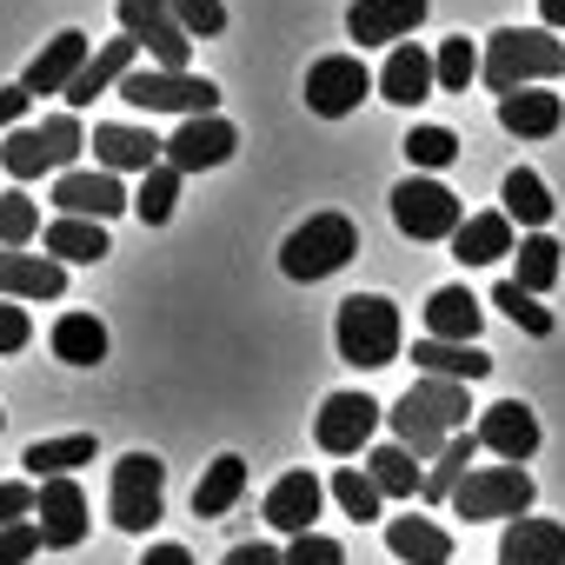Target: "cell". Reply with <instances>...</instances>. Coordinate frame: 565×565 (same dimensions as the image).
<instances>
[{"mask_svg": "<svg viewBox=\"0 0 565 565\" xmlns=\"http://www.w3.org/2000/svg\"><path fill=\"white\" fill-rule=\"evenodd\" d=\"M466 413H472L466 386H452V380H413L399 393V406L386 413V426H393V446H406L413 459H439L446 439L466 433Z\"/></svg>", "mask_w": 565, "mask_h": 565, "instance_id": "obj_1", "label": "cell"}, {"mask_svg": "<svg viewBox=\"0 0 565 565\" xmlns=\"http://www.w3.org/2000/svg\"><path fill=\"white\" fill-rule=\"evenodd\" d=\"M479 81L499 100L519 94V87H539V81H565V41H552V28H499L486 41Z\"/></svg>", "mask_w": 565, "mask_h": 565, "instance_id": "obj_2", "label": "cell"}, {"mask_svg": "<svg viewBox=\"0 0 565 565\" xmlns=\"http://www.w3.org/2000/svg\"><path fill=\"white\" fill-rule=\"evenodd\" d=\"M399 307L386 300V294H353V300H340V320H333V347H340V360L347 366H366V373H380V366H393L399 360Z\"/></svg>", "mask_w": 565, "mask_h": 565, "instance_id": "obj_3", "label": "cell"}, {"mask_svg": "<svg viewBox=\"0 0 565 565\" xmlns=\"http://www.w3.org/2000/svg\"><path fill=\"white\" fill-rule=\"evenodd\" d=\"M81 147H87L81 120L74 114H47L41 127H14L8 140H0V167H8L14 180H41V173L61 180V173H74Z\"/></svg>", "mask_w": 565, "mask_h": 565, "instance_id": "obj_4", "label": "cell"}, {"mask_svg": "<svg viewBox=\"0 0 565 565\" xmlns=\"http://www.w3.org/2000/svg\"><path fill=\"white\" fill-rule=\"evenodd\" d=\"M360 253V226L347 220V213H313L307 226H294L287 233V246H279V266H287V279H327V273H340L347 259Z\"/></svg>", "mask_w": 565, "mask_h": 565, "instance_id": "obj_5", "label": "cell"}, {"mask_svg": "<svg viewBox=\"0 0 565 565\" xmlns=\"http://www.w3.org/2000/svg\"><path fill=\"white\" fill-rule=\"evenodd\" d=\"M107 512H114L120 532H147V525H160V512H167V466H160L153 452H127V459H114Z\"/></svg>", "mask_w": 565, "mask_h": 565, "instance_id": "obj_6", "label": "cell"}, {"mask_svg": "<svg viewBox=\"0 0 565 565\" xmlns=\"http://www.w3.org/2000/svg\"><path fill=\"white\" fill-rule=\"evenodd\" d=\"M452 512L466 519V525H479V519H525L532 512V472L525 466H472L466 472V486L452 492Z\"/></svg>", "mask_w": 565, "mask_h": 565, "instance_id": "obj_7", "label": "cell"}, {"mask_svg": "<svg viewBox=\"0 0 565 565\" xmlns=\"http://www.w3.org/2000/svg\"><path fill=\"white\" fill-rule=\"evenodd\" d=\"M120 100H134L140 114H180V120H200L220 107V87L206 74H160V67H134L120 81Z\"/></svg>", "mask_w": 565, "mask_h": 565, "instance_id": "obj_8", "label": "cell"}, {"mask_svg": "<svg viewBox=\"0 0 565 565\" xmlns=\"http://www.w3.org/2000/svg\"><path fill=\"white\" fill-rule=\"evenodd\" d=\"M393 220H399L406 239H452V233L466 226V206H459V193L439 186L433 173H406V180L393 186Z\"/></svg>", "mask_w": 565, "mask_h": 565, "instance_id": "obj_9", "label": "cell"}, {"mask_svg": "<svg viewBox=\"0 0 565 565\" xmlns=\"http://www.w3.org/2000/svg\"><path fill=\"white\" fill-rule=\"evenodd\" d=\"M120 34L140 41L160 74H193V34L173 21V0H120Z\"/></svg>", "mask_w": 565, "mask_h": 565, "instance_id": "obj_10", "label": "cell"}, {"mask_svg": "<svg viewBox=\"0 0 565 565\" xmlns=\"http://www.w3.org/2000/svg\"><path fill=\"white\" fill-rule=\"evenodd\" d=\"M373 87H380V81L366 74L360 54H327V61H313V74H307V107H313L320 120H347Z\"/></svg>", "mask_w": 565, "mask_h": 565, "instance_id": "obj_11", "label": "cell"}, {"mask_svg": "<svg viewBox=\"0 0 565 565\" xmlns=\"http://www.w3.org/2000/svg\"><path fill=\"white\" fill-rule=\"evenodd\" d=\"M380 399H366V393H327V406H320V419H313V439H320V452H333V459H353L373 433H380Z\"/></svg>", "mask_w": 565, "mask_h": 565, "instance_id": "obj_12", "label": "cell"}, {"mask_svg": "<svg viewBox=\"0 0 565 565\" xmlns=\"http://www.w3.org/2000/svg\"><path fill=\"white\" fill-rule=\"evenodd\" d=\"M54 206L61 213H74V220H120V213H134V193L120 186V173H107V167H74V173H61L54 180Z\"/></svg>", "mask_w": 565, "mask_h": 565, "instance_id": "obj_13", "label": "cell"}, {"mask_svg": "<svg viewBox=\"0 0 565 565\" xmlns=\"http://www.w3.org/2000/svg\"><path fill=\"white\" fill-rule=\"evenodd\" d=\"M233 147H239L233 120L200 114V120H180V127H173V140H167V167H180V173H206V167H226Z\"/></svg>", "mask_w": 565, "mask_h": 565, "instance_id": "obj_14", "label": "cell"}, {"mask_svg": "<svg viewBox=\"0 0 565 565\" xmlns=\"http://www.w3.org/2000/svg\"><path fill=\"white\" fill-rule=\"evenodd\" d=\"M433 0H353L347 8V34L360 47H399L419 21H426Z\"/></svg>", "mask_w": 565, "mask_h": 565, "instance_id": "obj_15", "label": "cell"}, {"mask_svg": "<svg viewBox=\"0 0 565 565\" xmlns=\"http://www.w3.org/2000/svg\"><path fill=\"white\" fill-rule=\"evenodd\" d=\"M94 61V41L81 34V28H67V34H54L34 61H28V74H21V87L41 100V94H67L74 81H81V67Z\"/></svg>", "mask_w": 565, "mask_h": 565, "instance_id": "obj_16", "label": "cell"}, {"mask_svg": "<svg viewBox=\"0 0 565 565\" xmlns=\"http://www.w3.org/2000/svg\"><path fill=\"white\" fill-rule=\"evenodd\" d=\"M94 160L107 167V173H153L160 160H167V140L153 134V127H120V120H107V127H94Z\"/></svg>", "mask_w": 565, "mask_h": 565, "instance_id": "obj_17", "label": "cell"}, {"mask_svg": "<svg viewBox=\"0 0 565 565\" xmlns=\"http://www.w3.org/2000/svg\"><path fill=\"white\" fill-rule=\"evenodd\" d=\"M472 433H479V446L499 452L505 466H525V459L539 452V419H532L525 399H499V406H486Z\"/></svg>", "mask_w": 565, "mask_h": 565, "instance_id": "obj_18", "label": "cell"}, {"mask_svg": "<svg viewBox=\"0 0 565 565\" xmlns=\"http://www.w3.org/2000/svg\"><path fill=\"white\" fill-rule=\"evenodd\" d=\"M34 525H41V545H47V552L81 545V539H87V492H81L74 479H41V512H34Z\"/></svg>", "mask_w": 565, "mask_h": 565, "instance_id": "obj_19", "label": "cell"}, {"mask_svg": "<svg viewBox=\"0 0 565 565\" xmlns=\"http://www.w3.org/2000/svg\"><path fill=\"white\" fill-rule=\"evenodd\" d=\"M320 499H327V486H320L313 472L273 479V492H266V525H273V532H287V539H307L313 519H320Z\"/></svg>", "mask_w": 565, "mask_h": 565, "instance_id": "obj_20", "label": "cell"}, {"mask_svg": "<svg viewBox=\"0 0 565 565\" xmlns=\"http://www.w3.org/2000/svg\"><path fill=\"white\" fill-rule=\"evenodd\" d=\"M67 266L47 253H8L0 246V300H61Z\"/></svg>", "mask_w": 565, "mask_h": 565, "instance_id": "obj_21", "label": "cell"}, {"mask_svg": "<svg viewBox=\"0 0 565 565\" xmlns=\"http://www.w3.org/2000/svg\"><path fill=\"white\" fill-rule=\"evenodd\" d=\"M134 61H140V41H127V34H120V41H100V47H94V61L81 67V81L61 94V100H67V114H74V107H94L100 94H120V81L134 74Z\"/></svg>", "mask_w": 565, "mask_h": 565, "instance_id": "obj_22", "label": "cell"}, {"mask_svg": "<svg viewBox=\"0 0 565 565\" xmlns=\"http://www.w3.org/2000/svg\"><path fill=\"white\" fill-rule=\"evenodd\" d=\"M433 87H439V61H433L419 41H399V47L386 54V67H380V100H393V107H419Z\"/></svg>", "mask_w": 565, "mask_h": 565, "instance_id": "obj_23", "label": "cell"}, {"mask_svg": "<svg viewBox=\"0 0 565 565\" xmlns=\"http://www.w3.org/2000/svg\"><path fill=\"white\" fill-rule=\"evenodd\" d=\"M479 327H486V307L466 294V287H439L426 300V340H446V347H479Z\"/></svg>", "mask_w": 565, "mask_h": 565, "instance_id": "obj_24", "label": "cell"}, {"mask_svg": "<svg viewBox=\"0 0 565 565\" xmlns=\"http://www.w3.org/2000/svg\"><path fill=\"white\" fill-rule=\"evenodd\" d=\"M499 127L519 134V140H545L565 127V94H545V87H519L499 100Z\"/></svg>", "mask_w": 565, "mask_h": 565, "instance_id": "obj_25", "label": "cell"}, {"mask_svg": "<svg viewBox=\"0 0 565 565\" xmlns=\"http://www.w3.org/2000/svg\"><path fill=\"white\" fill-rule=\"evenodd\" d=\"M499 565H565V525L558 519H512L499 539Z\"/></svg>", "mask_w": 565, "mask_h": 565, "instance_id": "obj_26", "label": "cell"}, {"mask_svg": "<svg viewBox=\"0 0 565 565\" xmlns=\"http://www.w3.org/2000/svg\"><path fill=\"white\" fill-rule=\"evenodd\" d=\"M413 366L419 380H452V386H472L492 373V353L486 347H446V340H413Z\"/></svg>", "mask_w": 565, "mask_h": 565, "instance_id": "obj_27", "label": "cell"}, {"mask_svg": "<svg viewBox=\"0 0 565 565\" xmlns=\"http://www.w3.org/2000/svg\"><path fill=\"white\" fill-rule=\"evenodd\" d=\"M386 545H393V558H399V565H446V558H452L446 525H439V519H419V512L386 519Z\"/></svg>", "mask_w": 565, "mask_h": 565, "instance_id": "obj_28", "label": "cell"}, {"mask_svg": "<svg viewBox=\"0 0 565 565\" xmlns=\"http://www.w3.org/2000/svg\"><path fill=\"white\" fill-rule=\"evenodd\" d=\"M41 246H47V259H61V266H94V259L114 253L107 226H100V220H74V213H61V220L41 233Z\"/></svg>", "mask_w": 565, "mask_h": 565, "instance_id": "obj_29", "label": "cell"}, {"mask_svg": "<svg viewBox=\"0 0 565 565\" xmlns=\"http://www.w3.org/2000/svg\"><path fill=\"white\" fill-rule=\"evenodd\" d=\"M505 253H519L505 213H466V226L452 233V259H459V266H492V259H505Z\"/></svg>", "mask_w": 565, "mask_h": 565, "instance_id": "obj_30", "label": "cell"}, {"mask_svg": "<svg viewBox=\"0 0 565 565\" xmlns=\"http://www.w3.org/2000/svg\"><path fill=\"white\" fill-rule=\"evenodd\" d=\"M21 466H28V479H34V486H41V479H74V466H94V433L34 439V446L21 452Z\"/></svg>", "mask_w": 565, "mask_h": 565, "instance_id": "obj_31", "label": "cell"}, {"mask_svg": "<svg viewBox=\"0 0 565 565\" xmlns=\"http://www.w3.org/2000/svg\"><path fill=\"white\" fill-rule=\"evenodd\" d=\"M239 492H246V459H239V452H220V459L200 472V486H193V519H220V512H233Z\"/></svg>", "mask_w": 565, "mask_h": 565, "instance_id": "obj_32", "label": "cell"}, {"mask_svg": "<svg viewBox=\"0 0 565 565\" xmlns=\"http://www.w3.org/2000/svg\"><path fill=\"white\" fill-rule=\"evenodd\" d=\"M472 459H479V433L466 426V433H452V439H446V452L433 459V472H426V492H419V499H426V505H452V492L466 486Z\"/></svg>", "mask_w": 565, "mask_h": 565, "instance_id": "obj_33", "label": "cell"}, {"mask_svg": "<svg viewBox=\"0 0 565 565\" xmlns=\"http://www.w3.org/2000/svg\"><path fill=\"white\" fill-rule=\"evenodd\" d=\"M54 360L67 366H100L107 360V327L94 313H61L54 320Z\"/></svg>", "mask_w": 565, "mask_h": 565, "instance_id": "obj_34", "label": "cell"}, {"mask_svg": "<svg viewBox=\"0 0 565 565\" xmlns=\"http://www.w3.org/2000/svg\"><path fill=\"white\" fill-rule=\"evenodd\" d=\"M499 200H505L499 213H505V220H519V226H532V233L552 220V193H545V180H539L532 167H512V173H505V186H499Z\"/></svg>", "mask_w": 565, "mask_h": 565, "instance_id": "obj_35", "label": "cell"}, {"mask_svg": "<svg viewBox=\"0 0 565 565\" xmlns=\"http://www.w3.org/2000/svg\"><path fill=\"white\" fill-rule=\"evenodd\" d=\"M558 279V239L552 233H525L519 239V253H512V287H525L532 300Z\"/></svg>", "mask_w": 565, "mask_h": 565, "instance_id": "obj_36", "label": "cell"}, {"mask_svg": "<svg viewBox=\"0 0 565 565\" xmlns=\"http://www.w3.org/2000/svg\"><path fill=\"white\" fill-rule=\"evenodd\" d=\"M366 472H373V486H380L386 499L426 492V472H419V459H413L406 446H373V452H366Z\"/></svg>", "mask_w": 565, "mask_h": 565, "instance_id": "obj_37", "label": "cell"}, {"mask_svg": "<svg viewBox=\"0 0 565 565\" xmlns=\"http://www.w3.org/2000/svg\"><path fill=\"white\" fill-rule=\"evenodd\" d=\"M180 180H186V173L160 160V167L134 186V213H140L147 226H167V220H173V200H180Z\"/></svg>", "mask_w": 565, "mask_h": 565, "instance_id": "obj_38", "label": "cell"}, {"mask_svg": "<svg viewBox=\"0 0 565 565\" xmlns=\"http://www.w3.org/2000/svg\"><path fill=\"white\" fill-rule=\"evenodd\" d=\"M333 499H340V512H347V519H360V525H366V519H380V505H386V492L373 486V472H366V466H340V472H333Z\"/></svg>", "mask_w": 565, "mask_h": 565, "instance_id": "obj_39", "label": "cell"}, {"mask_svg": "<svg viewBox=\"0 0 565 565\" xmlns=\"http://www.w3.org/2000/svg\"><path fill=\"white\" fill-rule=\"evenodd\" d=\"M399 147H406V160H413L419 173H439V167L459 160V134H452V127H413Z\"/></svg>", "mask_w": 565, "mask_h": 565, "instance_id": "obj_40", "label": "cell"}, {"mask_svg": "<svg viewBox=\"0 0 565 565\" xmlns=\"http://www.w3.org/2000/svg\"><path fill=\"white\" fill-rule=\"evenodd\" d=\"M492 307H499L519 333H532V340H545V333H552V313H545L525 287H512V279H499V287H492Z\"/></svg>", "mask_w": 565, "mask_h": 565, "instance_id": "obj_41", "label": "cell"}, {"mask_svg": "<svg viewBox=\"0 0 565 565\" xmlns=\"http://www.w3.org/2000/svg\"><path fill=\"white\" fill-rule=\"evenodd\" d=\"M433 61H439V87H446V94H466V87L479 81V67H486V61L472 54V41H466V34L439 41V54H433Z\"/></svg>", "mask_w": 565, "mask_h": 565, "instance_id": "obj_42", "label": "cell"}, {"mask_svg": "<svg viewBox=\"0 0 565 565\" xmlns=\"http://www.w3.org/2000/svg\"><path fill=\"white\" fill-rule=\"evenodd\" d=\"M34 233H41V206H34L28 193H0V246L21 253Z\"/></svg>", "mask_w": 565, "mask_h": 565, "instance_id": "obj_43", "label": "cell"}, {"mask_svg": "<svg viewBox=\"0 0 565 565\" xmlns=\"http://www.w3.org/2000/svg\"><path fill=\"white\" fill-rule=\"evenodd\" d=\"M173 21H180L193 41H213V34H226V8H220V0H173Z\"/></svg>", "mask_w": 565, "mask_h": 565, "instance_id": "obj_44", "label": "cell"}, {"mask_svg": "<svg viewBox=\"0 0 565 565\" xmlns=\"http://www.w3.org/2000/svg\"><path fill=\"white\" fill-rule=\"evenodd\" d=\"M34 512H41V486L34 479H8V486H0V532L34 519Z\"/></svg>", "mask_w": 565, "mask_h": 565, "instance_id": "obj_45", "label": "cell"}, {"mask_svg": "<svg viewBox=\"0 0 565 565\" xmlns=\"http://www.w3.org/2000/svg\"><path fill=\"white\" fill-rule=\"evenodd\" d=\"M287 565H347V545L327 539V532H307V539L287 545Z\"/></svg>", "mask_w": 565, "mask_h": 565, "instance_id": "obj_46", "label": "cell"}, {"mask_svg": "<svg viewBox=\"0 0 565 565\" xmlns=\"http://www.w3.org/2000/svg\"><path fill=\"white\" fill-rule=\"evenodd\" d=\"M34 552H41V525L34 519H21V525L0 532V565H28Z\"/></svg>", "mask_w": 565, "mask_h": 565, "instance_id": "obj_47", "label": "cell"}, {"mask_svg": "<svg viewBox=\"0 0 565 565\" xmlns=\"http://www.w3.org/2000/svg\"><path fill=\"white\" fill-rule=\"evenodd\" d=\"M34 340V320H28V307L21 300H0V353H21Z\"/></svg>", "mask_w": 565, "mask_h": 565, "instance_id": "obj_48", "label": "cell"}, {"mask_svg": "<svg viewBox=\"0 0 565 565\" xmlns=\"http://www.w3.org/2000/svg\"><path fill=\"white\" fill-rule=\"evenodd\" d=\"M28 100H34V94H28L21 81H14V87H0V134H14V127H21V114H28Z\"/></svg>", "mask_w": 565, "mask_h": 565, "instance_id": "obj_49", "label": "cell"}, {"mask_svg": "<svg viewBox=\"0 0 565 565\" xmlns=\"http://www.w3.org/2000/svg\"><path fill=\"white\" fill-rule=\"evenodd\" d=\"M220 565H287V552H279V545H233Z\"/></svg>", "mask_w": 565, "mask_h": 565, "instance_id": "obj_50", "label": "cell"}, {"mask_svg": "<svg viewBox=\"0 0 565 565\" xmlns=\"http://www.w3.org/2000/svg\"><path fill=\"white\" fill-rule=\"evenodd\" d=\"M140 565H193V552H186V545H147Z\"/></svg>", "mask_w": 565, "mask_h": 565, "instance_id": "obj_51", "label": "cell"}, {"mask_svg": "<svg viewBox=\"0 0 565 565\" xmlns=\"http://www.w3.org/2000/svg\"><path fill=\"white\" fill-rule=\"evenodd\" d=\"M539 28H552V34L565 28V0H539Z\"/></svg>", "mask_w": 565, "mask_h": 565, "instance_id": "obj_52", "label": "cell"}, {"mask_svg": "<svg viewBox=\"0 0 565 565\" xmlns=\"http://www.w3.org/2000/svg\"><path fill=\"white\" fill-rule=\"evenodd\" d=\"M0 426H8V413H0Z\"/></svg>", "mask_w": 565, "mask_h": 565, "instance_id": "obj_53", "label": "cell"}]
</instances>
